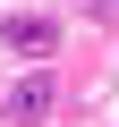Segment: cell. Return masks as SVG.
Here are the masks:
<instances>
[{"mask_svg": "<svg viewBox=\"0 0 119 127\" xmlns=\"http://www.w3.org/2000/svg\"><path fill=\"white\" fill-rule=\"evenodd\" d=\"M0 34H9V51H51V42H60V26H51V17H26V9L0 26Z\"/></svg>", "mask_w": 119, "mask_h": 127, "instance_id": "cell-1", "label": "cell"}, {"mask_svg": "<svg viewBox=\"0 0 119 127\" xmlns=\"http://www.w3.org/2000/svg\"><path fill=\"white\" fill-rule=\"evenodd\" d=\"M43 110H51V76H17V93H9V119H26V127H34Z\"/></svg>", "mask_w": 119, "mask_h": 127, "instance_id": "cell-2", "label": "cell"}]
</instances>
